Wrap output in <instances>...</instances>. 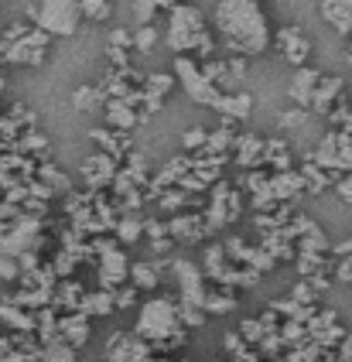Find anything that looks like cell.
Masks as SVG:
<instances>
[{
  "instance_id": "obj_1",
  "label": "cell",
  "mask_w": 352,
  "mask_h": 362,
  "mask_svg": "<svg viewBox=\"0 0 352 362\" xmlns=\"http://www.w3.org/2000/svg\"><path fill=\"white\" fill-rule=\"evenodd\" d=\"M216 31L223 35L233 55H264L270 45L267 18L260 11V0H219L212 14Z\"/></svg>"
},
{
  "instance_id": "obj_47",
  "label": "cell",
  "mask_w": 352,
  "mask_h": 362,
  "mask_svg": "<svg viewBox=\"0 0 352 362\" xmlns=\"http://www.w3.org/2000/svg\"><path fill=\"white\" fill-rule=\"evenodd\" d=\"M346 356H349V359H352V339H349V342H346Z\"/></svg>"
},
{
  "instance_id": "obj_31",
  "label": "cell",
  "mask_w": 352,
  "mask_h": 362,
  "mask_svg": "<svg viewBox=\"0 0 352 362\" xmlns=\"http://www.w3.org/2000/svg\"><path fill=\"white\" fill-rule=\"evenodd\" d=\"M154 45H158V28H154V24H137V31H134V48H137L141 55H147Z\"/></svg>"
},
{
  "instance_id": "obj_48",
  "label": "cell",
  "mask_w": 352,
  "mask_h": 362,
  "mask_svg": "<svg viewBox=\"0 0 352 362\" xmlns=\"http://www.w3.org/2000/svg\"><path fill=\"white\" fill-rule=\"evenodd\" d=\"M349 62H352V38H349Z\"/></svg>"
},
{
  "instance_id": "obj_36",
  "label": "cell",
  "mask_w": 352,
  "mask_h": 362,
  "mask_svg": "<svg viewBox=\"0 0 352 362\" xmlns=\"http://www.w3.org/2000/svg\"><path fill=\"white\" fill-rule=\"evenodd\" d=\"M21 260L11 253H0V281H21Z\"/></svg>"
},
{
  "instance_id": "obj_14",
  "label": "cell",
  "mask_w": 352,
  "mask_h": 362,
  "mask_svg": "<svg viewBox=\"0 0 352 362\" xmlns=\"http://www.w3.org/2000/svg\"><path fill=\"white\" fill-rule=\"evenodd\" d=\"M342 76H322L318 82V89H315V100H311V113H318V117H329L332 106L342 100Z\"/></svg>"
},
{
  "instance_id": "obj_18",
  "label": "cell",
  "mask_w": 352,
  "mask_h": 362,
  "mask_svg": "<svg viewBox=\"0 0 352 362\" xmlns=\"http://www.w3.org/2000/svg\"><path fill=\"white\" fill-rule=\"evenodd\" d=\"M233 151H236V164L240 168H264V137H257V134H240L236 144H233Z\"/></svg>"
},
{
  "instance_id": "obj_34",
  "label": "cell",
  "mask_w": 352,
  "mask_h": 362,
  "mask_svg": "<svg viewBox=\"0 0 352 362\" xmlns=\"http://www.w3.org/2000/svg\"><path fill=\"white\" fill-rule=\"evenodd\" d=\"M158 199H161V209H165V212H178V209L188 202V195H185V188H175V185H171V188H165Z\"/></svg>"
},
{
  "instance_id": "obj_4",
  "label": "cell",
  "mask_w": 352,
  "mask_h": 362,
  "mask_svg": "<svg viewBox=\"0 0 352 362\" xmlns=\"http://www.w3.org/2000/svg\"><path fill=\"white\" fill-rule=\"evenodd\" d=\"M48 45H52V35L38 24L35 28L28 24L18 38H0V59L7 65H42Z\"/></svg>"
},
{
  "instance_id": "obj_30",
  "label": "cell",
  "mask_w": 352,
  "mask_h": 362,
  "mask_svg": "<svg viewBox=\"0 0 352 362\" xmlns=\"http://www.w3.org/2000/svg\"><path fill=\"white\" fill-rule=\"evenodd\" d=\"M42 362H76V349L69 342H48V349L42 352Z\"/></svg>"
},
{
  "instance_id": "obj_32",
  "label": "cell",
  "mask_w": 352,
  "mask_h": 362,
  "mask_svg": "<svg viewBox=\"0 0 352 362\" xmlns=\"http://www.w3.org/2000/svg\"><path fill=\"white\" fill-rule=\"evenodd\" d=\"M206 144H209V130H202V127H195V130H185L182 134V147H185V154H199V151H206Z\"/></svg>"
},
{
  "instance_id": "obj_39",
  "label": "cell",
  "mask_w": 352,
  "mask_h": 362,
  "mask_svg": "<svg viewBox=\"0 0 352 362\" xmlns=\"http://www.w3.org/2000/svg\"><path fill=\"white\" fill-rule=\"evenodd\" d=\"M195 59L206 62V59H216V38H212V31H206L199 45H195Z\"/></svg>"
},
{
  "instance_id": "obj_49",
  "label": "cell",
  "mask_w": 352,
  "mask_h": 362,
  "mask_svg": "<svg viewBox=\"0 0 352 362\" xmlns=\"http://www.w3.org/2000/svg\"><path fill=\"white\" fill-rule=\"evenodd\" d=\"M0 93H4V79H0Z\"/></svg>"
},
{
  "instance_id": "obj_45",
  "label": "cell",
  "mask_w": 352,
  "mask_h": 362,
  "mask_svg": "<svg viewBox=\"0 0 352 362\" xmlns=\"http://www.w3.org/2000/svg\"><path fill=\"white\" fill-rule=\"evenodd\" d=\"M311 294H315L311 284H298V287H294V301H311Z\"/></svg>"
},
{
  "instance_id": "obj_3",
  "label": "cell",
  "mask_w": 352,
  "mask_h": 362,
  "mask_svg": "<svg viewBox=\"0 0 352 362\" xmlns=\"http://www.w3.org/2000/svg\"><path fill=\"white\" fill-rule=\"evenodd\" d=\"M28 18H35L38 28H45L52 38H72L79 31L83 21V7L79 0H42L38 7H28Z\"/></svg>"
},
{
  "instance_id": "obj_38",
  "label": "cell",
  "mask_w": 352,
  "mask_h": 362,
  "mask_svg": "<svg viewBox=\"0 0 352 362\" xmlns=\"http://www.w3.org/2000/svg\"><path fill=\"white\" fill-rule=\"evenodd\" d=\"M0 322H11V325H18V328H31V318L21 315L14 304H0Z\"/></svg>"
},
{
  "instance_id": "obj_23",
  "label": "cell",
  "mask_w": 352,
  "mask_h": 362,
  "mask_svg": "<svg viewBox=\"0 0 352 362\" xmlns=\"http://www.w3.org/2000/svg\"><path fill=\"white\" fill-rule=\"evenodd\" d=\"M158 267H151V263H130V284L137 287V291H154L158 287Z\"/></svg>"
},
{
  "instance_id": "obj_26",
  "label": "cell",
  "mask_w": 352,
  "mask_h": 362,
  "mask_svg": "<svg viewBox=\"0 0 352 362\" xmlns=\"http://www.w3.org/2000/svg\"><path fill=\"white\" fill-rule=\"evenodd\" d=\"M171 86H175V76H168V72H147L144 79V89L147 96H158V100H165L168 93H171Z\"/></svg>"
},
{
  "instance_id": "obj_33",
  "label": "cell",
  "mask_w": 352,
  "mask_h": 362,
  "mask_svg": "<svg viewBox=\"0 0 352 362\" xmlns=\"http://www.w3.org/2000/svg\"><path fill=\"white\" fill-rule=\"evenodd\" d=\"M86 318V315H83ZM83 318H65L62 328L69 332V345H83L86 339H89V325L83 322Z\"/></svg>"
},
{
  "instance_id": "obj_13",
  "label": "cell",
  "mask_w": 352,
  "mask_h": 362,
  "mask_svg": "<svg viewBox=\"0 0 352 362\" xmlns=\"http://www.w3.org/2000/svg\"><path fill=\"white\" fill-rule=\"evenodd\" d=\"M89 137L100 144V151H106V154H113L117 161H124L127 154L134 151V141H130V134L127 130H113V127H96V130H89Z\"/></svg>"
},
{
  "instance_id": "obj_43",
  "label": "cell",
  "mask_w": 352,
  "mask_h": 362,
  "mask_svg": "<svg viewBox=\"0 0 352 362\" xmlns=\"http://www.w3.org/2000/svg\"><path fill=\"white\" fill-rule=\"evenodd\" d=\"M335 192L342 195V202H352V175H342L335 181Z\"/></svg>"
},
{
  "instance_id": "obj_28",
  "label": "cell",
  "mask_w": 352,
  "mask_h": 362,
  "mask_svg": "<svg viewBox=\"0 0 352 362\" xmlns=\"http://www.w3.org/2000/svg\"><path fill=\"white\" fill-rule=\"evenodd\" d=\"M329 123H332V130H342V134H349L352 137V106L346 100H339L335 106H332V113H329Z\"/></svg>"
},
{
  "instance_id": "obj_9",
  "label": "cell",
  "mask_w": 352,
  "mask_h": 362,
  "mask_svg": "<svg viewBox=\"0 0 352 362\" xmlns=\"http://www.w3.org/2000/svg\"><path fill=\"white\" fill-rule=\"evenodd\" d=\"M117 171H120V161H117L113 154H106V151H96V154H89V158L83 161V181L93 188V192H100V188H106V185H113Z\"/></svg>"
},
{
  "instance_id": "obj_37",
  "label": "cell",
  "mask_w": 352,
  "mask_h": 362,
  "mask_svg": "<svg viewBox=\"0 0 352 362\" xmlns=\"http://www.w3.org/2000/svg\"><path fill=\"white\" fill-rule=\"evenodd\" d=\"M305 123H308V110H305V106H294L288 113H281V127H284V130H298V127H305Z\"/></svg>"
},
{
  "instance_id": "obj_27",
  "label": "cell",
  "mask_w": 352,
  "mask_h": 362,
  "mask_svg": "<svg viewBox=\"0 0 352 362\" xmlns=\"http://www.w3.org/2000/svg\"><path fill=\"white\" fill-rule=\"evenodd\" d=\"M35 178L38 181H45V185H48V188H52V192H65V195H69V178H65L62 171H59V168H55V164H38V171H35Z\"/></svg>"
},
{
  "instance_id": "obj_17",
  "label": "cell",
  "mask_w": 352,
  "mask_h": 362,
  "mask_svg": "<svg viewBox=\"0 0 352 362\" xmlns=\"http://www.w3.org/2000/svg\"><path fill=\"white\" fill-rule=\"evenodd\" d=\"M270 188H274L277 202H294L305 195V178H301V171H294V168L274 171V175H270Z\"/></svg>"
},
{
  "instance_id": "obj_35",
  "label": "cell",
  "mask_w": 352,
  "mask_h": 362,
  "mask_svg": "<svg viewBox=\"0 0 352 362\" xmlns=\"http://www.w3.org/2000/svg\"><path fill=\"white\" fill-rule=\"evenodd\" d=\"M158 11H161L158 0H134V18H137V24H154Z\"/></svg>"
},
{
  "instance_id": "obj_44",
  "label": "cell",
  "mask_w": 352,
  "mask_h": 362,
  "mask_svg": "<svg viewBox=\"0 0 352 362\" xmlns=\"http://www.w3.org/2000/svg\"><path fill=\"white\" fill-rule=\"evenodd\" d=\"M134 298H137V287L130 284L127 291H120V294H117V304H120V308H130V304H134Z\"/></svg>"
},
{
  "instance_id": "obj_15",
  "label": "cell",
  "mask_w": 352,
  "mask_h": 362,
  "mask_svg": "<svg viewBox=\"0 0 352 362\" xmlns=\"http://www.w3.org/2000/svg\"><path fill=\"white\" fill-rule=\"evenodd\" d=\"M216 113H223V120L226 123H240L250 117V110H253V96L250 93H223L216 106H212Z\"/></svg>"
},
{
  "instance_id": "obj_22",
  "label": "cell",
  "mask_w": 352,
  "mask_h": 362,
  "mask_svg": "<svg viewBox=\"0 0 352 362\" xmlns=\"http://www.w3.org/2000/svg\"><path fill=\"white\" fill-rule=\"evenodd\" d=\"M301 178H305V192H311V195H318V192H325L332 185V175L322 168V164H315L308 158L305 161V168H301Z\"/></svg>"
},
{
  "instance_id": "obj_6",
  "label": "cell",
  "mask_w": 352,
  "mask_h": 362,
  "mask_svg": "<svg viewBox=\"0 0 352 362\" xmlns=\"http://www.w3.org/2000/svg\"><path fill=\"white\" fill-rule=\"evenodd\" d=\"M175 328H178V308L168 298H151L137 315V335L141 339L158 342V339H168Z\"/></svg>"
},
{
  "instance_id": "obj_25",
  "label": "cell",
  "mask_w": 352,
  "mask_h": 362,
  "mask_svg": "<svg viewBox=\"0 0 352 362\" xmlns=\"http://www.w3.org/2000/svg\"><path fill=\"white\" fill-rule=\"evenodd\" d=\"M117 243H124V246H134V243L144 236V226H141V219L137 216H124V219H117Z\"/></svg>"
},
{
  "instance_id": "obj_12",
  "label": "cell",
  "mask_w": 352,
  "mask_h": 362,
  "mask_svg": "<svg viewBox=\"0 0 352 362\" xmlns=\"http://www.w3.org/2000/svg\"><path fill=\"white\" fill-rule=\"evenodd\" d=\"M103 113H106V127H113V130H127V134H130L137 123H144V113H141L134 103H127V100H106Z\"/></svg>"
},
{
  "instance_id": "obj_29",
  "label": "cell",
  "mask_w": 352,
  "mask_h": 362,
  "mask_svg": "<svg viewBox=\"0 0 352 362\" xmlns=\"http://www.w3.org/2000/svg\"><path fill=\"white\" fill-rule=\"evenodd\" d=\"M79 7H83V18L100 21V24L113 18V4L110 0H79Z\"/></svg>"
},
{
  "instance_id": "obj_16",
  "label": "cell",
  "mask_w": 352,
  "mask_h": 362,
  "mask_svg": "<svg viewBox=\"0 0 352 362\" xmlns=\"http://www.w3.org/2000/svg\"><path fill=\"white\" fill-rule=\"evenodd\" d=\"M206 229H209V222L206 216H192V212H185V216H175V219L168 222V233H171V240H178V243H199L202 236H206Z\"/></svg>"
},
{
  "instance_id": "obj_24",
  "label": "cell",
  "mask_w": 352,
  "mask_h": 362,
  "mask_svg": "<svg viewBox=\"0 0 352 362\" xmlns=\"http://www.w3.org/2000/svg\"><path fill=\"white\" fill-rule=\"evenodd\" d=\"M233 144H236V134H233V123H226V127H219V130L209 134L206 154H229Z\"/></svg>"
},
{
  "instance_id": "obj_41",
  "label": "cell",
  "mask_w": 352,
  "mask_h": 362,
  "mask_svg": "<svg viewBox=\"0 0 352 362\" xmlns=\"http://www.w3.org/2000/svg\"><path fill=\"white\" fill-rule=\"evenodd\" d=\"M106 45H117V48H134V35H130L127 28H113Z\"/></svg>"
},
{
  "instance_id": "obj_20",
  "label": "cell",
  "mask_w": 352,
  "mask_h": 362,
  "mask_svg": "<svg viewBox=\"0 0 352 362\" xmlns=\"http://www.w3.org/2000/svg\"><path fill=\"white\" fill-rule=\"evenodd\" d=\"M72 106L79 110V113H93V110H100L106 106V96L100 86H79L76 93H72Z\"/></svg>"
},
{
  "instance_id": "obj_8",
  "label": "cell",
  "mask_w": 352,
  "mask_h": 362,
  "mask_svg": "<svg viewBox=\"0 0 352 362\" xmlns=\"http://www.w3.org/2000/svg\"><path fill=\"white\" fill-rule=\"evenodd\" d=\"M175 277L182 287V304L192 308H206V274L192 260H175Z\"/></svg>"
},
{
  "instance_id": "obj_5",
  "label": "cell",
  "mask_w": 352,
  "mask_h": 362,
  "mask_svg": "<svg viewBox=\"0 0 352 362\" xmlns=\"http://www.w3.org/2000/svg\"><path fill=\"white\" fill-rule=\"evenodd\" d=\"M175 79L185 89L188 100L199 103V106H216V100L223 96V89L206 79L199 59H192V55H178V59H175Z\"/></svg>"
},
{
  "instance_id": "obj_21",
  "label": "cell",
  "mask_w": 352,
  "mask_h": 362,
  "mask_svg": "<svg viewBox=\"0 0 352 362\" xmlns=\"http://www.w3.org/2000/svg\"><path fill=\"white\" fill-rule=\"evenodd\" d=\"M117 308V294L113 291H96V294H86L83 298V304H79V311L83 315H110Z\"/></svg>"
},
{
  "instance_id": "obj_11",
  "label": "cell",
  "mask_w": 352,
  "mask_h": 362,
  "mask_svg": "<svg viewBox=\"0 0 352 362\" xmlns=\"http://www.w3.org/2000/svg\"><path fill=\"white\" fill-rule=\"evenodd\" d=\"M318 82H322V72H318V69H311V65H301V69L291 76V86H288L291 103H294V106H305V110H311V100H315Z\"/></svg>"
},
{
  "instance_id": "obj_10",
  "label": "cell",
  "mask_w": 352,
  "mask_h": 362,
  "mask_svg": "<svg viewBox=\"0 0 352 362\" xmlns=\"http://www.w3.org/2000/svg\"><path fill=\"white\" fill-rule=\"evenodd\" d=\"M277 52H281L284 62H291L294 69H301V65L308 62V55H311V41H308V35H305L301 28L288 24V28H281V31H277Z\"/></svg>"
},
{
  "instance_id": "obj_19",
  "label": "cell",
  "mask_w": 352,
  "mask_h": 362,
  "mask_svg": "<svg viewBox=\"0 0 352 362\" xmlns=\"http://www.w3.org/2000/svg\"><path fill=\"white\" fill-rule=\"evenodd\" d=\"M322 18L329 21L339 35L352 38V0H322Z\"/></svg>"
},
{
  "instance_id": "obj_42",
  "label": "cell",
  "mask_w": 352,
  "mask_h": 362,
  "mask_svg": "<svg viewBox=\"0 0 352 362\" xmlns=\"http://www.w3.org/2000/svg\"><path fill=\"white\" fill-rule=\"evenodd\" d=\"M206 308L209 311H229V308H233V298H229V294H206Z\"/></svg>"
},
{
  "instance_id": "obj_7",
  "label": "cell",
  "mask_w": 352,
  "mask_h": 362,
  "mask_svg": "<svg viewBox=\"0 0 352 362\" xmlns=\"http://www.w3.org/2000/svg\"><path fill=\"white\" fill-rule=\"evenodd\" d=\"M89 250L100 253V284H103L106 291L110 287H120L130 277V260H127V253L120 250L117 240H93Z\"/></svg>"
},
{
  "instance_id": "obj_46",
  "label": "cell",
  "mask_w": 352,
  "mask_h": 362,
  "mask_svg": "<svg viewBox=\"0 0 352 362\" xmlns=\"http://www.w3.org/2000/svg\"><path fill=\"white\" fill-rule=\"evenodd\" d=\"M335 253H339V257H352V236L346 243H339V246H335Z\"/></svg>"
},
{
  "instance_id": "obj_50",
  "label": "cell",
  "mask_w": 352,
  "mask_h": 362,
  "mask_svg": "<svg viewBox=\"0 0 352 362\" xmlns=\"http://www.w3.org/2000/svg\"><path fill=\"white\" fill-rule=\"evenodd\" d=\"M0 205H4V199H0Z\"/></svg>"
},
{
  "instance_id": "obj_40",
  "label": "cell",
  "mask_w": 352,
  "mask_h": 362,
  "mask_svg": "<svg viewBox=\"0 0 352 362\" xmlns=\"http://www.w3.org/2000/svg\"><path fill=\"white\" fill-rule=\"evenodd\" d=\"M106 59L113 62V69H127V65H130V48H117V45H106Z\"/></svg>"
},
{
  "instance_id": "obj_2",
  "label": "cell",
  "mask_w": 352,
  "mask_h": 362,
  "mask_svg": "<svg viewBox=\"0 0 352 362\" xmlns=\"http://www.w3.org/2000/svg\"><path fill=\"white\" fill-rule=\"evenodd\" d=\"M206 18H202V11L199 7H192V4H175L171 11H168V48L175 52V55H188V52H195V45L199 38L206 35Z\"/></svg>"
}]
</instances>
